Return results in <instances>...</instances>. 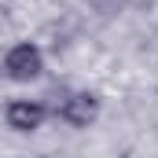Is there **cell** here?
<instances>
[{
	"label": "cell",
	"mask_w": 158,
	"mask_h": 158,
	"mask_svg": "<svg viewBox=\"0 0 158 158\" xmlns=\"http://www.w3.org/2000/svg\"><path fill=\"white\" fill-rule=\"evenodd\" d=\"M4 70L11 81H33L44 70V59H40V48L37 44H15L4 59Z\"/></svg>",
	"instance_id": "1"
},
{
	"label": "cell",
	"mask_w": 158,
	"mask_h": 158,
	"mask_svg": "<svg viewBox=\"0 0 158 158\" xmlns=\"http://www.w3.org/2000/svg\"><path fill=\"white\" fill-rule=\"evenodd\" d=\"M96 114H99V103L88 92H77V96L63 99V107H59V118L66 121V125H77V129H85L88 121H96Z\"/></svg>",
	"instance_id": "2"
},
{
	"label": "cell",
	"mask_w": 158,
	"mask_h": 158,
	"mask_svg": "<svg viewBox=\"0 0 158 158\" xmlns=\"http://www.w3.org/2000/svg\"><path fill=\"white\" fill-rule=\"evenodd\" d=\"M40 121H44V107L33 99H15L7 107V125L15 132H33V129H40Z\"/></svg>",
	"instance_id": "3"
}]
</instances>
